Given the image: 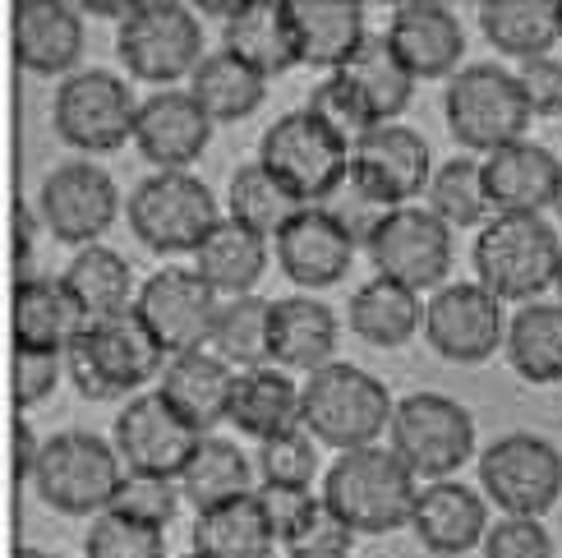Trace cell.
I'll return each instance as SVG.
<instances>
[{
  "label": "cell",
  "instance_id": "cell-1",
  "mask_svg": "<svg viewBox=\"0 0 562 558\" xmlns=\"http://www.w3.org/2000/svg\"><path fill=\"white\" fill-rule=\"evenodd\" d=\"M419 480L392 448L341 453L323 476V503L356 531V536H387L415 517Z\"/></svg>",
  "mask_w": 562,
  "mask_h": 558
},
{
  "label": "cell",
  "instance_id": "cell-2",
  "mask_svg": "<svg viewBox=\"0 0 562 558\" xmlns=\"http://www.w3.org/2000/svg\"><path fill=\"white\" fill-rule=\"evenodd\" d=\"M392 415L396 402L387 383L360 365L333 360L304 379V429L318 438V448H333L337 457L379 448V438L392 429Z\"/></svg>",
  "mask_w": 562,
  "mask_h": 558
},
{
  "label": "cell",
  "instance_id": "cell-3",
  "mask_svg": "<svg viewBox=\"0 0 562 558\" xmlns=\"http://www.w3.org/2000/svg\"><path fill=\"white\" fill-rule=\"evenodd\" d=\"M475 264V282L498 295L503 305L517 300V305H535L553 282H558V264H562V241L553 222L544 217H494L471 249Z\"/></svg>",
  "mask_w": 562,
  "mask_h": 558
},
{
  "label": "cell",
  "instance_id": "cell-4",
  "mask_svg": "<svg viewBox=\"0 0 562 558\" xmlns=\"http://www.w3.org/2000/svg\"><path fill=\"white\" fill-rule=\"evenodd\" d=\"M167 351L153 342V333L138 323V314H121L92 328L65 351V379H75V392L83 402H115L125 392L161 379Z\"/></svg>",
  "mask_w": 562,
  "mask_h": 558
},
{
  "label": "cell",
  "instance_id": "cell-5",
  "mask_svg": "<svg viewBox=\"0 0 562 558\" xmlns=\"http://www.w3.org/2000/svg\"><path fill=\"white\" fill-rule=\"evenodd\" d=\"M125 480V461L111 438L92 429H60L42 438L33 490L65 517H102Z\"/></svg>",
  "mask_w": 562,
  "mask_h": 558
},
{
  "label": "cell",
  "instance_id": "cell-6",
  "mask_svg": "<svg viewBox=\"0 0 562 558\" xmlns=\"http://www.w3.org/2000/svg\"><path fill=\"white\" fill-rule=\"evenodd\" d=\"M442 121H448V134L465 153H498L507 144H521L530 130V107L521 79L512 75L507 65L480 60L465 65L461 75L448 79V92H442Z\"/></svg>",
  "mask_w": 562,
  "mask_h": 558
},
{
  "label": "cell",
  "instance_id": "cell-7",
  "mask_svg": "<svg viewBox=\"0 0 562 558\" xmlns=\"http://www.w3.org/2000/svg\"><path fill=\"white\" fill-rule=\"evenodd\" d=\"M125 222L144 249L176 259V254H199V245L217 231L222 208L194 171H153L125 199Z\"/></svg>",
  "mask_w": 562,
  "mask_h": 558
},
{
  "label": "cell",
  "instance_id": "cell-8",
  "mask_svg": "<svg viewBox=\"0 0 562 558\" xmlns=\"http://www.w3.org/2000/svg\"><path fill=\"white\" fill-rule=\"evenodd\" d=\"M259 167L295 194L304 208H318L327 194L337 190V180L350 171V148L327 130L310 107L286 111L263 130L259 138Z\"/></svg>",
  "mask_w": 562,
  "mask_h": 558
},
{
  "label": "cell",
  "instance_id": "cell-9",
  "mask_svg": "<svg viewBox=\"0 0 562 558\" xmlns=\"http://www.w3.org/2000/svg\"><path fill=\"white\" fill-rule=\"evenodd\" d=\"M115 56L134 79L157 83L161 92L180 79H194V69L203 65V23L190 5H176V0H138L121 19Z\"/></svg>",
  "mask_w": 562,
  "mask_h": 558
},
{
  "label": "cell",
  "instance_id": "cell-10",
  "mask_svg": "<svg viewBox=\"0 0 562 558\" xmlns=\"http://www.w3.org/2000/svg\"><path fill=\"white\" fill-rule=\"evenodd\" d=\"M387 448L415 471V480H452L475 457V415L448 392H411L396 402Z\"/></svg>",
  "mask_w": 562,
  "mask_h": 558
},
{
  "label": "cell",
  "instance_id": "cell-11",
  "mask_svg": "<svg viewBox=\"0 0 562 558\" xmlns=\"http://www.w3.org/2000/svg\"><path fill=\"white\" fill-rule=\"evenodd\" d=\"M52 125L60 134V144H69L75 153H88V157H102V153L134 144L138 98L111 69H79V75L56 83Z\"/></svg>",
  "mask_w": 562,
  "mask_h": 558
},
{
  "label": "cell",
  "instance_id": "cell-12",
  "mask_svg": "<svg viewBox=\"0 0 562 558\" xmlns=\"http://www.w3.org/2000/svg\"><path fill=\"white\" fill-rule=\"evenodd\" d=\"M480 494L503 517H544L562 499V448L530 429L494 438L480 453Z\"/></svg>",
  "mask_w": 562,
  "mask_h": 558
},
{
  "label": "cell",
  "instance_id": "cell-13",
  "mask_svg": "<svg viewBox=\"0 0 562 558\" xmlns=\"http://www.w3.org/2000/svg\"><path fill=\"white\" fill-rule=\"evenodd\" d=\"M33 208L56 241L88 249V245H102V236L121 217V185L98 161L75 157L46 171Z\"/></svg>",
  "mask_w": 562,
  "mask_h": 558
},
{
  "label": "cell",
  "instance_id": "cell-14",
  "mask_svg": "<svg viewBox=\"0 0 562 558\" xmlns=\"http://www.w3.org/2000/svg\"><path fill=\"white\" fill-rule=\"evenodd\" d=\"M217 310H222V295L194 268H157L138 287V300H134L138 323L153 333L167 360L184 351H203L213 342Z\"/></svg>",
  "mask_w": 562,
  "mask_h": 558
},
{
  "label": "cell",
  "instance_id": "cell-15",
  "mask_svg": "<svg viewBox=\"0 0 562 558\" xmlns=\"http://www.w3.org/2000/svg\"><path fill=\"white\" fill-rule=\"evenodd\" d=\"M369 249V264L379 268V277H392L411 291H438L448 287V272H452V231L442 226L429 208L406 203L373 231Z\"/></svg>",
  "mask_w": 562,
  "mask_h": 558
},
{
  "label": "cell",
  "instance_id": "cell-16",
  "mask_svg": "<svg viewBox=\"0 0 562 558\" xmlns=\"http://www.w3.org/2000/svg\"><path fill=\"white\" fill-rule=\"evenodd\" d=\"M425 342L452 365H484L507 346L503 300L480 282H448L425 305Z\"/></svg>",
  "mask_w": 562,
  "mask_h": 558
},
{
  "label": "cell",
  "instance_id": "cell-17",
  "mask_svg": "<svg viewBox=\"0 0 562 558\" xmlns=\"http://www.w3.org/2000/svg\"><path fill=\"white\" fill-rule=\"evenodd\" d=\"M203 438L207 434L184 425L161 392H138V398H130L111 429V444L121 453L125 471L161 476V480H180Z\"/></svg>",
  "mask_w": 562,
  "mask_h": 558
},
{
  "label": "cell",
  "instance_id": "cell-18",
  "mask_svg": "<svg viewBox=\"0 0 562 558\" xmlns=\"http://www.w3.org/2000/svg\"><path fill=\"white\" fill-rule=\"evenodd\" d=\"M213 121L194 102L190 88H161L138 102V125H134V148L153 161L157 171H190L203 157Z\"/></svg>",
  "mask_w": 562,
  "mask_h": 558
},
{
  "label": "cell",
  "instance_id": "cell-19",
  "mask_svg": "<svg viewBox=\"0 0 562 558\" xmlns=\"http://www.w3.org/2000/svg\"><path fill=\"white\" fill-rule=\"evenodd\" d=\"M10 37L14 60L37 79H69L79 75L83 56V14L79 5H60V0H14L10 5Z\"/></svg>",
  "mask_w": 562,
  "mask_h": 558
},
{
  "label": "cell",
  "instance_id": "cell-20",
  "mask_svg": "<svg viewBox=\"0 0 562 558\" xmlns=\"http://www.w3.org/2000/svg\"><path fill=\"white\" fill-rule=\"evenodd\" d=\"M387 42L392 52L406 60V69L419 79H452L461 75L465 56V29L452 5L438 0H406L387 19Z\"/></svg>",
  "mask_w": 562,
  "mask_h": 558
},
{
  "label": "cell",
  "instance_id": "cell-21",
  "mask_svg": "<svg viewBox=\"0 0 562 558\" xmlns=\"http://www.w3.org/2000/svg\"><path fill=\"white\" fill-rule=\"evenodd\" d=\"M558 180H562V157L544 144H507L484 157V190L494 203V217H544V208L558 203Z\"/></svg>",
  "mask_w": 562,
  "mask_h": 558
},
{
  "label": "cell",
  "instance_id": "cell-22",
  "mask_svg": "<svg viewBox=\"0 0 562 558\" xmlns=\"http://www.w3.org/2000/svg\"><path fill=\"white\" fill-rule=\"evenodd\" d=\"M272 259L295 287L327 291L346 277L350 259H356V241L323 208H300L295 222L272 241Z\"/></svg>",
  "mask_w": 562,
  "mask_h": 558
},
{
  "label": "cell",
  "instance_id": "cell-23",
  "mask_svg": "<svg viewBox=\"0 0 562 558\" xmlns=\"http://www.w3.org/2000/svg\"><path fill=\"white\" fill-rule=\"evenodd\" d=\"M411 531H415V540L438 558L471 554L488 536V499L461 480L419 484Z\"/></svg>",
  "mask_w": 562,
  "mask_h": 558
},
{
  "label": "cell",
  "instance_id": "cell-24",
  "mask_svg": "<svg viewBox=\"0 0 562 558\" xmlns=\"http://www.w3.org/2000/svg\"><path fill=\"white\" fill-rule=\"evenodd\" d=\"M350 171L364 176L392 208H406L415 194H429L434 161L429 144L411 125H379L350 153Z\"/></svg>",
  "mask_w": 562,
  "mask_h": 558
},
{
  "label": "cell",
  "instance_id": "cell-25",
  "mask_svg": "<svg viewBox=\"0 0 562 558\" xmlns=\"http://www.w3.org/2000/svg\"><path fill=\"white\" fill-rule=\"evenodd\" d=\"M236 369H231L217 351H184L171 356L167 369L157 379V392L171 402V411L180 415L190 429L213 434L222 421H231V398H236Z\"/></svg>",
  "mask_w": 562,
  "mask_h": 558
},
{
  "label": "cell",
  "instance_id": "cell-26",
  "mask_svg": "<svg viewBox=\"0 0 562 558\" xmlns=\"http://www.w3.org/2000/svg\"><path fill=\"white\" fill-rule=\"evenodd\" d=\"M10 323H14V346H23V351H52V356H65L92 328L83 305L69 295L65 277H42V272L14 282Z\"/></svg>",
  "mask_w": 562,
  "mask_h": 558
},
{
  "label": "cell",
  "instance_id": "cell-27",
  "mask_svg": "<svg viewBox=\"0 0 562 558\" xmlns=\"http://www.w3.org/2000/svg\"><path fill=\"white\" fill-rule=\"evenodd\" d=\"M222 52L245 60L254 75L277 79L300 65V37L291 19V0H245L222 23Z\"/></svg>",
  "mask_w": 562,
  "mask_h": 558
},
{
  "label": "cell",
  "instance_id": "cell-28",
  "mask_svg": "<svg viewBox=\"0 0 562 558\" xmlns=\"http://www.w3.org/2000/svg\"><path fill=\"white\" fill-rule=\"evenodd\" d=\"M341 337V319L333 305L314 295H286L272 300V365L286 375H318L333 365Z\"/></svg>",
  "mask_w": 562,
  "mask_h": 558
},
{
  "label": "cell",
  "instance_id": "cell-29",
  "mask_svg": "<svg viewBox=\"0 0 562 558\" xmlns=\"http://www.w3.org/2000/svg\"><path fill=\"white\" fill-rule=\"evenodd\" d=\"M231 425L254 444L304 429V383H295L277 365L245 369L236 379V398H231Z\"/></svg>",
  "mask_w": 562,
  "mask_h": 558
},
{
  "label": "cell",
  "instance_id": "cell-30",
  "mask_svg": "<svg viewBox=\"0 0 562 558\" xmlns=\"http://www.w3.org/2000/svg\"><path fill=\"white\" fill-rule=\"evenodd\" d=\"M295 37H300V65L314 69H337L350 65V56L369 42L364 33V5L356 0H291Z\"/></svg>",
  "mask_w": 562,
  "mask_h": 558
},
{
  "label": "cell",
  "instance_id": "cell-31",
  "mask_svg": "<svg viewBox=\"0 0 562 558\" xmlns=\"http://www.w3.org/2000/svg\"><path fill=\"white\" fill-rule=\"evenodd\" d=\"M346 328L360 342L379 346V351H396L406 346L419 328H425V305H419V291L392 282V277L373 272L364 287H356L346 305Z\"/></svg>",
  "mask_w": 562,
  "mask_h": 558
},
{
  "label": "cell",
  "instance_id": "cell-32",
  "mask_svg": "<svg viewBox=\"0 0 562 558\" xmlns=\"http://www.w3.org/2000/svg\"><path fill=\"white\" fill-rule=\"evenodd\" d=\"M190 540H194V554L203 558H272V549L281 545L259 490L199 513Z\"/></svg>",
  "mask_w": 562,
  "mask_h": 558
},
{
  "label": "cell",
  "instance_id": "cell-33",
  "mask_svg": "<svg viewBox=\"0 0 562 558\" xmlns=\"http://www.w3.org/2000/svg\"><path fill=\"white\" fill-rule=\"evenodd\" d=\"M272 264V241L254 236L249 226L222 217L217 231L199 245L194 254V272L213 287L222 300H240L254 295V287L263 282V272Z\"/></svg>",
  "mask_w": 562,
  "mask_h": 558
},
{
  "label": "cell",
  "instance_id": "cell-34",
  "mask_svg": "<svg viewBox=\"0 0 562 558\" xmlns=\"http://www.w3.org/2000/svg\"><path fill=\"white\" fill-rule=\"evenodd\" d=\"M480 33L521 65L553 56V46H562V0H484Z\"/></svg>",
  "mask_w": 562,
  "mask_h": 558
},
{
  "label": "cell",
  "instance_id": "cell-35",
  "mask_svg": "<svg viewBox=\"0 0 562 558\" xmlns=\"http://www.w3.org/2000/svg\"><path fill=\"white\" fill-rule=\"evenodd\" d=\"M65 287L69 295L83 305L88 323H106L134 310V268L125 264V254H115L111 245H88L79 249L65 268Z\"/></svg>",
  "mask_w": 562,
  "mask_h": 558
},
{
  "label": "cell",
  "instance_id": "cell-36",
  "mask_svg": "<svg viewBox=\"0 0 562 558\" xmlns=\"http://www.w3.org/2000/svg\"><path fill=\"white\" fill-rule=\"evenodd\" d=\"M507 365L535 388L562 383V300L558 305H521L507 319Z\"/></svg>",
  "mask_w": 562,
  "mask_h": 558
},
{
  "label": "cell",
  "instance_id": "cell-37",
  "mask_svg": "<svg viewBox=\"0 0 562 558\" xmlns=\"http://www.w3.org/2000/svg\"><path fill=\"white\" fill-rule=\"evenodd\" d=\"M190 92L213 125H236V121H249V115L263 107L268 79L254 75V69L231 52H207L190 79Z\"/></svg>",
  "mask_w": 562,
  "mask_h": 558
},
{
  "label": "cell",
  "instance_id": "cell-38",
  "mask_svg": "<svg viewBox=\"0 0 562 558\" xmlns=\"http://www.w3.org/2000/svg\"><path fill=\"white\" fill-rule=\"evenodd\" d=\"M254 471L259 467L245 457V448L236 444V438L207 434L199 444V453L190 457V467H184V476H180V494L190 499L199 513H207V507H217V503L254 494Z\"/></svg>",
  "mask_w": 562,
  "mask_h": 558
},
{
  "label": "cell",
  "instance_id": "cell-39",
  "mask_svg": "<svg viewBox=\"0 0 562 558\" xmlns=\"http://www.w3.org/2000/svg\"><path fill=\"white\" fill-rule=\"evenodd\" d=\"M337 75H346L356 83V92L369 102V111L379 115V125H396V115H402L415 98V75L406 69V60L392 52L387 33H369V42L350 56L346 69H337Z\"/></svg>",
  "mask_w": 562,
  "mask_h": 558
},
{
  "label": "cell",
  "instance_id": "cell-40",
  "mask_svg": "<svg viewBox=\"0 0 562 558\" xmlns=\"http://www.w3.org/2000/svg\"><path fill=\"white\" fill-rule=\"evenodd\" d=\"M207 351H217L236 375L272 365V300L263 295L222 300Z\"/></svg>",
  "mask_w": 562,
  "mask_h": 558
},
{
  "label": "cell",
  "instance_id": "cell-41",
  "mask_svg": "<svg viewBox=\"0 0 562 558\" xmlns=\"http://www.w3.org/2000/svg\"><path fill=\"white\" fill-rule=\"evenodd\" d=\"M300 199L286 194L281 185L259 167V161H245V167L231 171V185H226V217L249 226L254 236L263 241H277L300 213Z\"/></svg>",
  "mask_w": 562,
  "mask_h": 558
},
{
  "label": "cell",
  "instance_id": "cell-42",
  "mask_svg": "<svg viewBox=\"0 0 562 558\" xmlns=\"http://www.w3.org/2000/svg\"><path fill=\"white\" fill-rule=\"evenodd\" d=\"M429 213L448 231H484L494 222V203L484 190V161L480 157H452L442 161L429 180Z\"/></svg>",
  "mask_w": 562,
  "mask_h": 558
},
{
  "label": "cell",
  "instance_id": "cell-43",
  "mask_svg": "<svg viewBox=\"0 0 562 558\" xmlns=\"http://www.w3.org/2000/svg\"><path fill=\"white\" fill-rule=\"evenodd\" d=\"M318 208H323V213L333 217L356 245H369V241H373V231H379V226L396 213V208H392L379 190H373L364 176H356V171H346V176L337 180V190L327 194Z\"/></svg>",
  "mask_w": 562,
  "mask_h": 558
},
{
  "label": "cell",
  "instance_id": "cell-44",
  "mask_svg": "<svg viewBox=\"0 0 562 558\" xmlns=\"http://www.w3.org/2000/svg\"><path fill=\"white\" fill-rule=\"evenodd\" d=\"M310 111L341 138L350 153H356L360 138H369L373 130H379V115L369 111V102L360 98L356 83H350L346 75H327V79L310 92Z\"/></svg>",
  "mask_w": 562,
  "mask_h": 558
},
{
  "label": "cell",
  "instance_id": "cell-45",
  "mask_svg": "<svg viewBox=\"0 0 562 558\" xmlns=\"http://www.w3.org/2000/svg\"><path fill=\"white\" fill-rule=\"evenodd\" d=\"M83 558H167V531L121 517L106 507L102 517L88 522Z\"/></svg>",
  "mask_w": 562,
  "mask_h": 558
},
{
  "label": "cell",
  "instance_id": "cell-46",
  "mask_svg": "<svg viewBox=\"0 0 562 558\" xmlns=\"http://www.w3.org/2000/svg\"><path fill=\"white\" fill-rule=\"evenodd\" d=\"M281 549H286V558H350L356 531L323 503V494H314V503L300 513V522L291 531H281Z\"/></svg>",
  "mask_w": 562,
  "mask_h": 558
},
{
  "label": "cell",
  "instance_id": "cell-47",
  "mask_svg": "<svg viewBox=\"0 0 562 558\" xmlns=\"http://www.w3.org/2000/svg\"><path fill=\"white\" fill-rule=\"evenodd\" d=\"M259 476L263 484H281V490H310L318 476V438L310 429H291L281 438L259 444Z\"/></svg>",
  "mask_w": 562,
  "mask_h": 558
},
{
  "label": "cell",
  "instance_id": "cell-48",
  "mask_svg": "<svg viewBox=\"0 0 562 558\" xmlns=\"http://www.w3.org/2000/svg\"><path fill=\"white\" fill-rule=\"evenodd\" d=\"M111 513H121V517H134V522H144V526H157V531H167L180 513V480H161V476H134L125 471L121 480V490H115L111 499Z\"/></svg>",
  "mask_w": 562,
  "mask_h": 558
},
{
  "label": "cell",
  "instance_id": "cell-49",
  "mask_svg": "<svg viewBox=\"0 0 562 558\" xmlns=\"http://www.w3.org/2000/svg\"><path fill=\"white\" fill-rule=\"evenodd\" d=\"M480 549L484 558H558L553 536L540 517H498Z\"/></svg>",
  "mask_w": 562,
  "mask_h": 558
},
{
  "label": "cell",
  "instance_id": "cell-50",
  "mask_svg": "<svg viewBox=\"0 0 562 558\" xmlns=\"http://www.w3.org/2000/svg\"><path fill=\"white\" fill-rule=\"evenodd\" d=\"M65 379V356L52 351H23L14 346V406L19 411H33L42 406Z\"/></svg>",
  "mask_w": 562,
  "mask_h": 558
},
{
  "label": "cell",
  "instance_id": "cell-51",
  "mask_svg": "<svg viewBox=\"0 0 562 558\" xmlns=\"http://www.w3.org/2000/svg\"><path fill=\"white\" fill-rule=\"evenodd\" d=\"M521 92H526V107L535 121H553L562 115V60L558 56H540V60H526L517 69Z\"/></svg>",
  "mask_w": 562,
  "mask_h": 558
},
{
  "label": "cell",
  "instance_id": "cell-52",
  "mask_svg": "<svg viewBox=\"0 0 562 558\" xmlns=\"http://www.w3.org/2000/svg\"><path fill=\"white\" fill-rule=\"evenodd\" d=\"M37 231H46L42 217H37V208L33 203H19L14 208V282H23V277H37V268H33Z\"/></svg>",
  "mask_w": 562,
  "mask_h": 558
},
{
  "label": "cell",
  "instance_id": "cell-53",
  "mask_svg": "<svg viewBox=\"0 0 562 558\" xmlns=\"http://www.w3.org/2000/svg\"><path fill=\"white\" fill-rule=\"evenodd\" d=\"M37 457H42L37 434H33V425H29V415H19V421H14V476H19V480H33Z\"/></svg>",
  "mask_w": 562,
  "mask_h": 558
},
{
  "label": "cell",
  "instance_id": "cell-54",
  "mask_svg": "<svg viewBox=\"0 0 562 558\" xmlns=\"http://www.w3.org/2000/svg\"><path fill=\"white\" fill-rule=\"evenodd\" d=\"M19 558H52V554H42V549H19Z\"/></svg>",
  "mask_w": 562,
  "mask_h": 558
},
{
  "label": "cell",
  "instance_id": "cell-55",
  "mask_svg": "<svg viewBox=\"0 0 562 558\" xmlns=\"http://www.w3.org/2000/svg\"><path fill=\"white\" fill-rule=\"evenodd\" d=\"M553 208H558V217H562V180H558V203Z\"/></svg>",
  "mask_w": 562,
  "mask_h": 558
},
{
  "label": "cell",
  "instance_id": "cell-56",
  "mask_svg": "<svg viewBox=\"0 0 562 558\" xmlns=\"http://www.w3.org/2000/svg\"><path fill=\"white\" fill-rule=\"evenodd\" d=\"M553 287H558V300H562V264H558V282Z\"/></svg>",
  "mask_w": 562,
  "mask_h": 558
},
{
  "label": "cell",
  "instance_id": "cell-57",
  "mask_svg": "<svg viewBox=\"0 0 562 558\" xmlns=\"http://www.w3.org/2000/svg\"><path fill=\"white\" fill-rule=\"evenodd\" d=\"M184 558H203V554H184Z\"/></svg>",
  "mask_w": 562,
  "mask_h": 558
}]
</instances>
